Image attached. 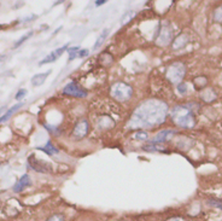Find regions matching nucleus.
Returning <instances> with one entry per match:
<instances>
[{"label": "nucleus", "mask_w": 222, "mask_h": 221, "mask_svg": "<svg viewBox=\"0 0 222 221\" xmlns=\"http://www.w3.org/2000/svg\"><path fill=\"white\" fill-rule=\"evenodd\" d=\"M176 134V131H173V129H164V131H161L158 133L150 143H156V144H163L164 141L169 140L173 138V135Z\"/></svg>", "instance_id": "9d476101"}, {"label": "nucleus", "mask_w": 222, "mask_h": 221, "mask_svg": "<svg viewBox=\"0 0 222 221\" xmlns=\"http://www.w3.org/2000/svg\"><path fill=\"white\" fill-rule=\"evenodd\" d=\"M172 117L174 122L182 128H192L196 124V117L193 111L188 106L179 105L172 110Z\"/></svg>", "instance_id": "f03ea898"}, {"label": "nucleus", "mask_w": 222, "mask_h": 221, "mask_svg": "<svg viewBox=\"0 0 222 221\" xmlns=\"http://www.w3.org/2000/svg\"><path fill=\"white\" fill-rule=\"evenodd\" d=\"M208 204H210V205H212V207H215V208H220V209H222V202H220V201L210 199V201H208Z\"/></svg>", "instance_id": "b1692460"}, {"label": "nucleus", "mask_w": 222, "mask_h": 221, "mask_svg": "<svg viewBox=\"0 0 222 221\" xmlns=\"http://www.w3.org/2000/svg\"><path fill=\"white\" fill-rule=\"evenodd\" d=\"M185 71H186V67L182 64V63L176 62V63H173V64L168 68V70H167V77L173 83H177V82L180 83L181 80L185 76Z\"/></svg>", "instance_id": "20e7f679"}, {"label": "nucleus", "mask_w": 222, "mask_h": 221, "mask_svg": "<svg viewBox=\"0 0 222 221\" xmlns=\"http://www.w3.org/2000/svg\"><path fill=\"white\" fill-rule=\"evenodd\" d=\"M215 21L222 23V6H220V7L215 11Z\"/></svg>", "instance_id": "5701e85b"}, {"label": "nucleus", "mask_w": 222, "mask_h": 221, "mask_svg": "<svg viewBox=\"0 0 222 221\" xmlns=\"http://www.w3.org/2000/svg\"><path fill=\"white\" fill-rule=\"evenodd\" d=\"M147 138H148V135H147V133L144 132V131H139V132H137V133L134 134V139H137V140H145V139H147Z\"/></svg>", "instance_id": "412c9836"}, {"label": "nucleus", "mask_w": 222, "mask_h": 221, "mask_svg": "<svg viewBox=\"0 0 222 221\" xmlns=\"http://www.w3.org/2000/svg\"><path fill=\"white\" fill-rule=\"evenodd\" d=\"M177 92L183 96V94H186V93H187V86H186L183 82H180V83L177 85Z\"/></svg>", "instance_id": "4be33fe9"}, {"label": "nucleus", "mask_w": 222, "mask_h": 221, "mask_svg": "<svg viewBox=\"0 0 222 221\" xmlns=\"http://www.w3.org/2000/svg\"><path fill=\"white\" fill-rule=\"evenodd\" d=\"M187 38V35L186 34H182V35H180L176 40H175V42L173 44V47L174 48H180V47H182V46H185L186 44H187V41H183V39H186Z\"/></svg>", "instance_id": "f3484780"}, {"label": "nucleus", "mask_w": 222, "mask_h": 221, "mask_svg": "<svg viewBox=\"0 0 222 221\" xmlns=\"http://www.w3.org/2000/svg\"><path fill=\"white\" fill-rule=\"evenodd\" d=\"M63 93L68 94V96H71V97H76V98L87 97V91L85 88H82L81 86H79L76 82H69L64 88H63Z\"/></svg>", "instance_id": "39448f33"}, {"label": "nucleus", "mask_w": 222, "mask_h": 221, "mask_svg": "<svg viewBox=\"0 0 222 221\" xmlns=\"http://www.w3.org/2000/svg\"><path fill=\"white\" fill-rule=\"evenodd\" d=\"M172 35H173V33H172V29L169 28V25H163L162 28H161V30H160V34H158V36H157V44L158 45H162V46H164V45H167L168 42H170V40H172Z\"/></svg>", "instance_id": "6e6552de"}, {"label": "nucleus", "mask_w": 222, "mask_h": 221, "mask_svg": "<svg viewBox=\"0 0 222 221\" xmlns=\"http://www.w3.org/2000/svg\"><path fill=\"white\" fill-rule=\"evenodd\" d=\"M31 35H33V31H28V33H27L25 35H22V36H21V38H19V39L16 41V44L13 45V47H15V48L19 47V46H21V45H22V44H23L25 40H28V39H29Z\"/></svg>", "instance_id": "6ab92c4d"}, {"label": "nucleus", "mask_w": 222, "mask_h": 221, "mask_svg": "<svg viewBox=\"0 0 222 221\" xmlns=\"http://www.w3.org/2000/svg\"><path fill=\"white\" fill-rule=\"evenodd\" d=\"M77 51H80V47L79 46H75V47H71V48H68L67 52L69 53V62H71L74 58L77 57Z\"/></svg>", "instance_id": "aec40b11"}, {"label": "nucleus", "mask_w": 222, "mask_h": 221, "mask_svg": "<svg viewBox=\"0 0 222 221\" xmlns=\"http://www.w3.org/2000/svg\"><path fill=\"white\" fill-rule=\"evenodd\" d=\"M145 151H150V152H154V151H163L164 146L162 144H156V143H150L147 145H145L143 147Z\"/></svg>", "instance_id": "dca6fc26"}, {"label": "nucleus", "mask_w": 222, "mask_h": 221, "mask_svg": "<svg viewBox=\"0 0 222 221\" xmlns=\"http://www.w3.org/2000/svg\"><path fill=\"white\" fill-rule=\"evenodd\" d=\"M28 163H29V167L31 169H34L36 172H40V173H48L50 172V166L44 162V161H39L35 158L34 155H30L29 158H28Z\"/></svg>", "instance_id": "423d86ee"}, {"label": "nucleus", "mask_w": 222, "mask_h": 221, "mask_svg": "<svg viewBox=\"0 0 222 221\" xmlns=\"http://www.w3.org/2000/svg\"><path fill=\"white\" fill-rule=\"evenodd\" d=\"M168 114V105L162 100H146L133 112L128 126L131 128H152L162 124Z\"/></svg>", "instance_id": "f257e3e1"}, {"label": "nucleus", "mask_w": 222, "mask_h": 221, "mask_svg": "<svg viewBox=\"0 0 222 221\" xmlns=\"http://www.w3.org/2000/svg\"><path fill=\"white\" fill-rule=\"evenodd\" d=\"M88 129H89L88 122H87L86 120H81V121H79V122L76 123V126H75V128H74V131H73V137L76 138V139H81V138H83V137L87 135Z\"/></svg>", "instance_id": "0eeeda50"}, {"label": "nucleus", "mask_w": 222, "mask_h": 221, "mask_svg": "<svg viewBox=\"0 0 222 221\" xmlns=\"http://www.w3.org/2000/svg\"><path fill=\"white\" fill-rule=\"evenodd\" d=\"M1 28H4V25H0V29H1Z\"/></svg>", "instance_id": "2f4dec72"}, {"label": "nucleus", "mask_w": 222, "mask_h": 221, "mask_svg": "<svg viewBox=\"0 0 222 221\" xmlns=\"http://www.w3.org/2000/svg\"><path fill=\"white\" fill-rule=\"evenodd\" d=\"M103 4H105V0H102V1H96V5H97V6H100V5H103Z\"/></svg>", "instance_id": "c756f323"}, {"label": "nucleus", "mask_w": 222, "mask_h": 221, "mask_svg": "<svg viewBox=\"0 0 222 221\" xmlns=\"http://www.w3.org/2000/svg\"><path fill=\"white\" fill-rule=\"evenodd\" d=\"M30 185H31L30 176H29L28 174H24L23 176H21V179L18 180V182L13 186V191H15V192H21L24 187L30 186Z\"/></svg>", "instance_id": "9b49d317"}, {"label": "nucleus", "mask_w": 222, "mask_h": 221, "mask_svg": "<svg viewBox=\"0 0 222 221\" xmlns=\"http://www.w3.org/2000/svg\"><path fill=\"white\" fill-rule=\"evenodd\" d=\"M5 110H6V106H3L1 109H0V115H1V114H3V112H4Z\"/></svg>", "instance_id": "7c9ffc66"}, {"label": "nucleus", "mask_w": 222, "mask_h": 221, "mask_svg": "<svg viewBox=\"0 0 222 221\" xmlns=\"http://www.w3.org/2000/svg\"><path fill=\"white\" fill-rule=\"evenodd\" d=\"M168 221H185V220H182L181 217H173V219H170Z\"/></svg>", "instance_id": "c85d7f7f"}, {"label": "nucleus", "mask_w": 222, "mask_h": 221, "mask_svg": "<svg viewBox=\"0 0 222 221\" xmlns=\"http://www.w3.org/2000/svg\"><path fill=\"white\" fill-rule=\"evenodd\" d=\"M22 106H23V103H17V104H15L13 106H11L3 116H0V123H1V122H5L6 120H9V118L12 116V114L16 112V111H17L19 108H22Z\"/></svg>", "instance_id": "4468645a"}, {"label": "nucleus", "mask_w": 222, "mask_h": 221, "mask_svg": "<svg viewBox=\"0 0 222 221\" xmlns=\"http://www.w3.org/2000/svg\"><path fill=\"white\" fill-rule=\"evenodd\" d=\"M45 127L50 131V132H52V133H56L57 132V127H54V126H48V124H45Z\"/></svg>", "instance_id": "cd10ccee"}, {"label": "nucleus", "mask_w": 222, "mask_h": 221, "mask_svg": "<svg viewBox=\"0 0 222 221\" xmlns=\"http://www.w3.org/2000/svg\"><path fill=\"white\" fill-rule=\"evenodd\" d=\"M47 221H64V217H63L62 215H53Z\"/></svg>", "instance_id": "a878e982"}, {"label": "nucleus", "mask_w": 222, "mask_h": 221, "mask_svg": "<svg viewBox=\"0 0 222 221\" xmlns=\"http://www.w3.org/2000/svg\"><path fill=\"white\" fill-rule=\"evenodd\" d=\"M51 74V70H47L45 74L42 73V74H36V75H34L33 77H31V83H33V86H35V87H38V86H41L44 82H45V80L47 79V76Z\"/></svg>", "instance_id": "ddd939ff"}, {"label": "nucleus", "mask_w": 222, "mask_h": 221, "mask_svg": "<svg viewBox=\"0 0 222 221\" xmlns=\"http://www.w3.org/2000/svg\"><path fill=\"white\" fill-rule=\"evenodd\" d=\"M108 34H109V29H105L104 31H103V34L97 39V41H96V44H94V46H93V50H97L102 44H103V41L105 40V38L108 36Z\"/></svg>", "instance_id": "a211bd4d"}, {"label": "nucleus", "mask_w": 222, "mask_h": 221, "mask_svg": "<svg viewBox=\"0 0 222 221\" xmlns=\"http://www.w3.org/2000/svg\"><path fill=\"white\" fill-rule=\"evenodd\" d=\"M68 46H69V44H67V45H64L63 47H59V48L54 50L53 52H51L47 57H45V58L39 63V65H44V64H47V63H52V62L57 60L63 53H64V52L68 50Z\"/></svg>", "instance_id": "1a4fd4ad"}, {"label": "nucleus", "mask_w": 222, "mask_h": 221, "mask_svg": "<svg viewBox=\"0 0 222 221\" xmlns=\"http://www.w3.org/2000/svg\"><path fill=\"white\" fill-rule=\"evenodd\" d=\"M25 94H27V89H23V88H22V89L18 91V93L16 94V97H15V98H16L17 100H19V99H22V98L25 96Z\"/></svg>", "instance_id": "393cba45"}, {"label": "nucleus", "mask_w": 222, "mask_h": 221, "mask_svg": "<svg viewBox=\"0 0 222 221\" xmlns=\"http://www.w3.org/2000/svg\"><path fill=\"white\" fill-rule=\"evenodd\" d=\"M110 93L112 98H115L116 100H120V102H127L133 94V88L127 85L124 82H116L111 86L110 88Z\"/></svg>", "instance_id": "7ed1b4c3"}, {"label": "nucleus", "mask_w": 222, "mask_h": 221, "mask_svg": "<svg viewBox=\"0 0 222 221\" xmlns=\"http://www.w3.org/2000/svg\"><path fill=\"white\" fill-rule=\"evenodd\" d=\"M38 149L41 150V151H44V152H46V153L50 155V156H52V155H54V153H58V149H56L51 141H48L45 146H42V147H38Z\"/></svg>", "instance_id": "2eb2a0df"}, {"label": "nucleus", "mask_w": 222, "mask_h": 221, "mask_svg": "<svg viewBox=\"0 0 222 221\" xmlns=\"http://www.w3.org/2000/svg\"><path fill=\"white\" fill-rule=\"evenodd\" d=\"M88 53H89V51L88 50H86V48H83V50H80L79 51V53H77V57H86V56H88Z\"/></svg>", "instance_id": "bb28decb"}, {"label": "nucleus", "mask_w": 222, "mask_h": 221, "mask_svg": "<svg viewBox=\"0 0 222 221\" xmlns=\"http://www.w3.org/2000/svg\"><path fill=\"white\" fill-rule=\"evenodd\" d=\"M115 126V121L109 116H102L98 120V127L100 129H109Z\"/></svg>", "instance_id": "f8f14e48"}]
</instances>
